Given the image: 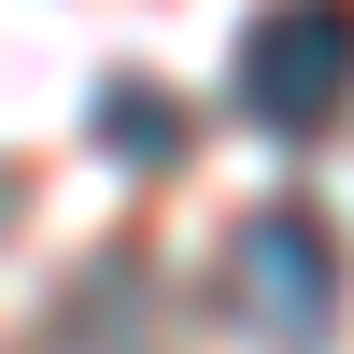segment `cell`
Listing matches in <instances>:
<instances>
[{
    "mask_svg": "<svg viewBox=\"0 0 354 354\" xmlns=\"http://www.w3.org/2000/svg\"><path fill=\"white\" fill-rule=\"evenodd\" d=\"M227 312L270 354H326L340 340V227L312 213V198L241 213V241H227Z\"/></svg>",
    "mask_w": 354,
    "mask_h": 354,
    "instance_id": "1",
    "label": "cell"
},
{
    "mask_svg": "<svg viewBox=\"0 0 354 354\" xmlns=\"http://www.w3.org/2000/svg\"><path fill=\"white\" fill-rule=\"evenodd\" d=\"M241 113L270 142H326L354 113V0H270L241 28Z\"/></svg>",
    "mask_w": 354,
    "mask_h": 354,
    "instance_id": "2",
    "label": "cell"
},
{
    "mask_svg": "<svg viewBox=\"0 0 354 354\" xmlns=\"http://www.w3.org/2000/svg\"><path fill=\"white\" fill-rule=\"evenodd\" d=\"M100 142H113L128 170H170L198 128H185V100H156V85H100Z\"/></svg>",
    "mask_w": 354,
    "mask_h": 354,
    "instance_id": "3",
    "label": "cell"
}]
</instances>
